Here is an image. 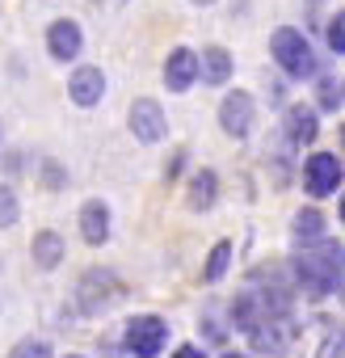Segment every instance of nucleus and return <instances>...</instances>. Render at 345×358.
I'll return each instance as SVG.
<instances>
[{
	"label": "nucleus",
	"instance_id": "nucleus-1",
	"mask_svg": "<svg viewBox=\"0 0 345 358\" xmlns=\"http://www.w3.org/2000/svg\"><path fill=\"white\" fill-rule=\"evenodd\" d=\"M291 282L307 299H328L341 291V241H316L307 249H295L291 257Z\"/></svg>",
	"mask_w": 345,
	"mask_h": 358
},
{
	"label": "nucleus",
	"instance_id": "nucleus-2",
	"mask_svg": "<svg viewBox=\"0 0 345 358\" xmlns=\"http://www.w3.org/2000/svg\"><path fill=\"white\" fill-rule=\"evenodd\" d=\"M270 55H274V59H278V68H282L286 76H295V80L316 76L311 43H307V38H303V30H295V26H278V30L270 34Z\"/></svg>",
	"mask_w": 345,
	"mask_h": 358
},
{
	"label": "nucleus",
	"instance_id": "nucleus-3",
	"mask_svg": "<svg viewBox=\"0 0 345 358\" xmlns=\"http://www.w3.org/2000/svg\"><path fill=\"white\" fill-rule=\"evenodd\" d=\"M168 345V320L164 316H131L122 333V350L131 358H156Z\"/></svg>",
	"mask_w": 345,
	"mask_h": 358
},
{
	"label": "nucleus",
	"instance_id": "nucleus-4",
	"mask_svg": "<svg viewBox=\"0 0 345 358\" xmlns=\"http://www.w3.org/2000/svg\"><path fill=\"white\" fill-rule=\"evenodd\" d=\"M303 190L311 199H328L341 190V156L332 152H311L303 164Z\"/></svg>",
	"mask_w": 345,
	"mask_h": 358
},
{
	"label": "nucleus",
	"instance_id": "nucleus-5",
	"mask_svg": "<svg viewBox=\"0 0 345 358\" xmlns=\"http://www.w3.org/2000/svg\"><path fill=\"white\" fill-rule=\"evenodd\" d=\"M76 299H80V312H85V316L105 312V308L118 299V282H114V274H110V270H89V274L80 278V287H76Z\"/></svg>",
	"mask_w": 345,
	"mask_h": 358
},
{
	"label": "nucleus",
	"instance_id": "nucleus-6",
	"mask_svg": "<svg viewBox=\"0 0 345 358\" xmlns=\"http://www.w3.org/2000/svg\"><path fill=\"white\" fill-rule=\"evenodd\" d=\"M249 345L265 358H278L295 345V320L291 316H278V320H261L253 333H249Z\"/></svg>",
	"mask_w": 345,
	"mask_h": 358
},
{
	"label": "nucleus",
	"instance_id": "nucleus-7",
	"mask_svg": "<svg viewBox=\"0 0 345 358\" xmlns=\"http://www.w3.org/2000/svg\"><path fill=\"white\" fill-rule=\"evenodd\" d=\"M131 131H135L139 143H160L168 135V118H164V110L152 97H139L131 106Z\"/></svg>",
	"mask_w": 345,
	"mask_h": 358
},
{
	"label": "nucleus",
	"instance_id": "nucleus-8",
	"mask_svg": "<svg viewBox=\"0 0 345 358\" xmlns=\"http://www.w3.org/2000/svg\"><path fill=\"white\" fill-rule=\"evenodd\" d=\"M253 114H257V110H253V97L236 89V93H228L223 106H219V127H223L232 139H244V135L253 131Z\"/></svg>",
	"mask_w": 345,
	"mask_h": 358
},
{
	"label": "nucleus",
	"instance_id": "nucleus-9",
	"mask_svg": "<svg viewBox=\"0 0 345 358\" xmlns=\"http://www.w3.org/2000/svg\"><path fill=\"white\" fill-rule=\"evenodd\" d=\"M194 80H198V51L177 47V51L164 59V89L168 93H186Z\"/></svg>",
	"mask_w": 345,
	"mask_h": 358
},
{
	"label": "nucleus",
	"instance_id": "nucleus-10",
	"mask_svg": "<svg viewBox=\"0 0 345 358\" xmlns=\"http://www.w3.org/2000/svg\"><path fill=\"white\" fill-rule=\"evenodd\" d=\"M80 47H85V34H80V26H76L72 17L51 22V30H47V51H51V59L68 64V59L80 55Z\"/></svg>",
	"mask_w": 345,
	"mask_h": 358
},
{
	"label": "nucleus",
	"instance_id": "nucleus-11",
	"mask_svg": "<svg viewBox=\"0 0 345 358\" xmlns=\"http://www.w3.org/2000/svg\"><path fill=\"white\" fill-rule=\"evenodd\" d=\"M68 97H72L80 110L97 106V101L105 97V76H101V68H76V72L68 76Z\"/></svg>",
	"mask_w": 345,
	"mask_h": 358
},
{
	"label": "nucleus",
	"instance_id": "nucleus-12",
	"mask_svg": "<svg viewBox=\"0 0 345 358\" xmlns=\"http://www.w3.org/2000/svg\"><path fill=\"white\" fill-rule=\"evenodd\" d=\"M282 127H286L291 143H316V135H320V118H316L311 106H286Z\"/></svg>",
	"mask_w": 345,
	"mask_h": 358
},
{
	"label": "nucleus",
	"instance_id": "nucleus-13",
	"mask_svg": "<svg viewBox=\"0 0 345 358\" xmlns=\"http://www.w3.org/2000/svg\"><path fill=\"white\" fill-rule=\"evenodd\" d=\"M80 236H85L89 245H105V241H110V207H105L101 199H89V203L80 207Z\"/></svg>",
	"mask_w": 345,
	"mask_h": 358
},
{
	"label": "nucleus",
	"instance_id": "nucleus-14",
	"mask_svg": "<svg viewBox=\"0 0 345 358\" xmlns=\"http://www.w3.org/2000/svg\"><path fill=\"white\" fill-rule=\"evenodd\" d=\"M324 232H328V220H324V211H316V207H303V211L291 220V236H295L299 249L324 241Z\"/></svg>",
	"mask_w": 345,
	"mask_h": 358
},
{
	"label": "nucleus",
	"instance_id": "nucleus-15",
	"mask_svg": "<svg viewBox=\"0 0 345 358\" xmlns=\"http://www.w3.org/2000/svg\"><path fill=\"white\" fill-rule=\"evenodd\" d=\"M198 76H203L207 85H228V76H232V55H228L223 47H203V55H198Z\"/></svg>",
	"mask_w": 345,
	"mask_h": 358
},
{
	"label": "nucleus",
	"instance_id": "nucleus-16",
	"mask_svg": "<svg viewBox=\"0 0 345 358\" xmlns=\"http://www.w3.org/2000/svg\"><path fill=\"white\" fill-rule=\"evenodd\" d=\"M30 257H34V266L38 270H55L59 262H64V236L59 232H38L34 236V245H30Z\"/></svg>",
	"mask_w": 345,
	"mask_h": 358
},
{
	"label": "nucleus",
	"instance_id": "nucleus-17",
	"mask_svg": "<svg viewBox=\"0 0 345 358\" xmlns=\"http://www.w3.org/2000/svg\"><path fill=\"white\" fill-rule=\"evenodd\" d=\"M215 199H219V177H215L211 169H198V173L190 177V207H194V211H211Z\"/></svg>",
	"mask_w": 345,
	"mask_h": 358
},
{
	"label": "nucleus",
	"instance_id": "nucleus-18",
	"mask_svg": "<svg viewBox=\"0 0 345 358\" xmlns=\"http://www.w3.org/2000/svg\"><path fill=\"white\" fill-rule=\"evenodd\" d=\"M228 266H232V241H219V245L211 249L207 266H203V282H219V278L228 274Z\"/></svg>",
	"mask_w": 345,
	"mask_h": 358
},
{
	"label": "nucleus",
	"instance_id": "nucleus-19",
	"mask_svg": "<svg viewBox=\"0 0 345 358\" xmlns=\"http://www.w3.org/2000/svg\"><path fill=\"white\" fill-rule=\"evenodd\" d=\"M316 101H320V110H341V101H345V93H341V76H320L316 80Z\"/></svg>",
	"mask_w": 345,
	"mask_h": 358
},
{
	"label": "nucleus",
	"instance_id": "nucleus-20",
	"mask_svg": "<svg viewBox=\"0 0 345 358\" xmlns=\"http://www.w3.org/2000/svg\"><path fill=\"white\" fill-rule=\"evenodd\" d=\"M17 215H22V203H17L13 186H0V228H13Z\"/></svg>",
	"mask_w": 345,
	"mask_h": 358
},
{
	"label": "nucleus",
	"instance_id": "nucleus-21",
	"mask_svg": "<svg viewBox=\"0 0 345 358\" xmlns=\"http://www.w3.org/2000/svg\"><path fill=\"white\" fill-rule=\"evenodd\" d=\"M324 43H328V51H332V55H341V51H345V17H341V13H332V17H328V26H324Z\"/></svg>",
	"mask_w": 345,
	"mask_h": 358
},
{
	"label": "nucleus",
	"instance_id": "nucleus-22",
	"mask_svg": "<svg viewBox=\"0 0 345 358\" xmlns=\"http://www.w3.org/2000/svg\"><path fill=\"white\" fill-rule=\"evenodd\" d=\"M9 358H55V354H51V345H47V341L26 337V341H17V345H13V354H9Z\"/></svg>",
	"mask_w": 345,
	"mask_h": 358
},
{
	"label": "nucleus",
	"instance_id": "nucleus-23",
	"mask_svg": "<svg viewBox=\"0 0 345 358\" xmlns=\"http://www.w3.org/2000/svg\"><path fill=\"white\" fill-rule=\"evenodd\" d=\"M43 173H47V186H51V190H64V186H68V177H64V169H59V164H51V160H47V164H43Z\"/></svg>",
	"mask_w": 345,
	"mask_h": 358
},
{
	"label": "nucleus",
	"instance_id": "nucleus-24",
	"mask_svg": "<svg viewBox=\"0 0 345 358\" xmlns=\"http://www.w3.org/2000/svg\"><path fill=\"white\" fill-rule=\"evenodd\" d=\"M203 333H207L211 341H223V337H228V333H223V324H219V320H215L211 312H207V320H203Z\"/></svg>",
	"mask_w": 345,
	"mask_h": 358
},
{
	"label": "nucleus",
	"instance_id": "nucleus-25",
	"mask_svg": "<svg viewBox=\"0 0 345 358\" xmlns=\"http://www.w3.org/2000/svg\"><path fill=\"white\" fill-rule=\"evenodd\" d=\"M172 358H207V350L203 345H177V350H172Z\"/></svg>",
	"mask_w": 345,
	"mask_h": 358
},
{
	"label": "nucleus",
	"instance_id": "nucleus-26",
	"mask_svg": "<svg viewBox=\"0 0 345 358\" xmlns=\"http://www.w3.org/2000/svg\"><path fill=\"white\" fill-rule=\"evenodd\" d=\"M219 358H244V354H240V350H228V354H219Z\"/></svg>",
	"mask_w": 345,
	"mask_h": 358
},
{
	"label": "nucleus",
	"instance_id": "nucleus-27",
	"mask_svg": "<svg viewBox=\"0 0 345 358\" xmlns=\"http://www.w3.org/2000/svg\"><path fill=\"white\" fill-rule=\"evenodd\" d=\"M194 5H215V0H194Z\"/></svg>",
	"mask_w": 345,
	"mask_h": 358
},
{
	"label": "nucleus",
	"instance_id": "nucleus-28",
	"mask_svg": "<svg viewBox=\"0 0 345 358\" xmlns=\"http://www.w3.org/2000/svg\"><path fill=\"white\" fill-rule=\"evenodd\" d=\"M72 358H80V354H72Z\"/></svg>",
	"mask_w": 345,
	"mask_h": 358
}]
</instances>
